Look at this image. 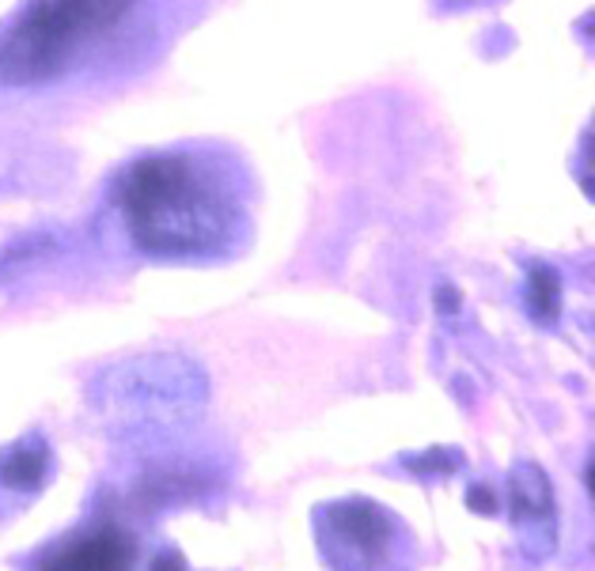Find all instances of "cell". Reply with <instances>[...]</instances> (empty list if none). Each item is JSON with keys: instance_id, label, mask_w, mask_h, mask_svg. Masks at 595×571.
Here are the masks:
<instances>
[{"instance_id": "obj_1", "label": "cell", "mask_w": 595, "mask_h": 571, "mask_svg": "<svg viewBox=\"0 0 595 571\" xmlns=\"http://www.w3.org/2000/svg\"><path fill=\"white\" fill-rule=\"evenodd\" d=\"M122 220L137 250L156 257H198L232 231V193L190 151H159L122 175Z\"/></svg>"}, {"instance_id": "obj_2", "label": "cell", "mask_w": 595, "mask_h": 571, "mask_svg": "<svg viewBox=\"0 0 595 571\" xmlns=\"http://www.w3.org/2000/svg\"><path fill=\"white\" fill-rule=\"evenodd\" d=\"M92 405L114 432L167 435L206 413L209 374L186 352L126 356L95 379Z\"/></svg>"}, {"instance_id": "obj_3", "label": "cell", "mask_w": 595, "mask_h": 571, "mask_svg": "<svg viewBox=\"0 0 595 571\" xmlns=\"http://www.w3.org/2000/svg\"><path fill=\"white\" fill-rule=\"evenodd\" d=\"M137 0H42L0 39V84H46L84 42L114 31Z\"/></svg>"}, {"instance_id": "obj_4", "label": "cell", "mask_w": 595, "mask_h": 571, "mask_svg": "<svg viewBox=\"0 0 595 571\" xmlns=\"http://www.w3.org/2000/svg\"><path fill=\"white\" fill-rule=\"evenodd\" d=\"M323 538L334 557L379 564L395 541V522L384 507L368 504V499H337L323 511Z\"/></svg>"}, {"instance_id": "obj_5", "label": "cell", "mask_w": 595, "mask_h": 571, "mask_svg": "<svg viewBox=\"0 0 595 571\" xmlns=\"http://www.w3.org/2000/svg\"><path fill=\"white\" fill-rule=\"evenodd\" d=\"M509 515L520 530V541L531 557L554 552L557 522H554V488L550 477L531 462H520L509 473Z\"/></svg>"}, {"instance_id": "obj_6", "label": "cell", "mask_w": 595, "mask_h": 571, "mask_svg": "<svg viewBox=\"0 0 595 571\" xmlns=\"http://www.w3.org/2000/svg\"><path fill=\"white\" fill-rule=\"evenodd\" d=\"M133 541L122 530H100L76 546L61 549L42 571H133Z\"/></svg>"}, {"instance_id": "obj_7", "label": "cell", "mask_w": 595, "mask_h": 571, "mask_svg": "<svg viewBox=\"0 0 595 571\" xmlns=\"http://www.w3.org/2000/svg\"><path fill=\"white\" fill-rule=\"evenodd\" d=\"M206 493V473L198 466H186V462H164V466H148L140 473L137 488V507L145 511H156V507H171V504H186V499Z\"/></svg>"}, {"instance_id": "obj_8", "label": "cell", "mask_w": 595, "mask_h": 571, "mask_svg": "<svg viewBox=\"0 0 595 571\" xmlns=\"http://www.w3.org/2000/svg\"><path fill=\"white\" fill-rule=\"evenodd\" d=\"M50 477V451L39 440H20L0 451V485L12 493H34Z\"/></svg>"}, {"instance_id": "obj_9", "label": "cell", "mask_w": 595, "mask_h": 571, "mask_svg": "<svg viewBox=\"0 0 595 571\" xmlns=\"http://www.w3.org/2000/svg\"><path fill=\"white\" fill-rule=\"evenodd\" d=\"M528 307L539 322H554L562 310V276L550 265H535L528 273Z\"/></svg>"}, {"instance_id": "obj_10", "label": "cell", "mask_w": 595, "mask_h": 571, "mask_svg": "<svg viewBox=\"0 0 595 571\" xmlns=\"http://www.w3.org/2000/svg\"><path fill=\"white\" fill-rule=\"evenodd\" d=\"M50 254H53V235H46V231H39V235H23L20 243L0 250V281L31 269L34 262H42V257H50Z\"/></svg>"}, {"instance_id": "obj_11", "label": "cell", "mask_w": 595, "mask_h": 571, "mask_svg": "<svg viewBox=\"0 0 595 571\" xmlns=\"http://www.w3.org/2000/svg\"><path fill=\"white\" fill-rule=\"evenodd\" d=\"M406 466H410L414 473H456L459 466H463V454L459 451H443V447H432L425 454H414V458H406Z\"/></svg>"}, {"instance_id": "obj_12", "label": "cell", "mask_w": 595, "mask_h": 571, "mask_svg": "<svg viewBox=\"0 0 595 571\" xmlns=\"http://www.w3.org/2000/svg\"><path fill=\"white\" fill-rule=\"evenodd\" d=\"M467 507L474 515H486V519H493L497 511H501V504H497V493L493 488H486V485H474L467 493Z\"/></svg>"}, {"instance_id": "obj_13", "label": "cell", "mask_w": 595, "mask_h": 571, "mask_svg": "<svg viewBox=\"0 0 595 571\" xmlns=\"http://www.w3.org/2000/svg\"><path fill=\"white\" fill-rule=\"evenodd\" d=\"M437 307L443 310V315H456V310H459V292L451 288V284H440V292H437Z\"/></svg>"}, {"instance_id": "obj_14", "label": "cell", "mask_w": 595, "mask_h": 571, "mask_svg": "<svg viewBox=\"0 0 595 571\" xmlns=\"http://www.w3.org/2000/svg\"><path fill=\"white\" fill-rule=\"evenodd\" d=\"M153 571H186V564L179 560V552H159Z\"/></svg>"}]
</instances>
